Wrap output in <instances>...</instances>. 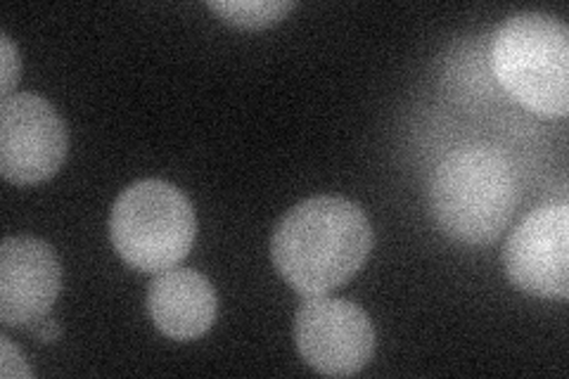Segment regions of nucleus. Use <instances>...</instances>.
<instances>
[{
  "label": "nucleus",
  "instance_id": "nucleus-1",
  "mask_svg": "<svg viewBox=\"0 0 569 379\" xmlns=\"http://www.w3.org/2000/svg\"><path fill=\"white\" fill-rule=\"evenodd\" d=\"M372 226L366 211L335 195L299 202L278 221L271 259L278 276L301 297H320L347 285L366 266Z\"/></svg>",
  "mask_w": 569,
  "mask_h": 379
},
{
  "label": "nucleus",
  "instance_id": "nucleus-2",
  "mask_svg": "<svg viewBox=\"0 0 569 379\" xmlns=\"http://www.w3.org/2000/svg\"><path fill=\"white\" fill-rule=\"evenodd\" d=\"M520 202V183L510 159L487 142L453 150L430 186V211L453 242L487 247L501 238Z\"/></svg>",
  "mask_w": 569,
  "mask_h": 379
},
{
  "label": "nucleus",
  "instance_id": "nucleus-3",
  "mask_svg": "<svg viewBox=\"0 0 569 379\" xmlns=\"http://www.w3.org/2000/svg\"><path fill=\"white\" fill-rule=\"evenodd\" d=\"M493 77L527 112L569 114V29L546 12L512 14L491 43Z\"/></svg>",
  "mask_w": 569,
  "mask_h": 379
},
{
  "label": "nucleus",
  "instance_id": "nucleus-4",
  "mask_svg": "<svg viewBox=\"0 0 569 379\" xmlns=\"http://www.w3.org/2000/svg\"><path fill=\"white\" fill-rule=\"evenodd\" d=\"M198 219L188 197L167 180H138L110 211V240L121 261L140 273H164L194 245Z\"/></svg>",
  "mask_w": 569,
  "mask_h": 379
},
{
  "label": "nucleus",
  "instance_id": "nucleus-5",
  "mask_svg": "<svg viewBox=\"0 0 569 379\" xmlns=\"http://www.w3.org/2000/svg\"><path fill=\"white\" fill-rule=\"evenodd\" d=\"M69 150L64 119L46 98L12 93L0 102V173L12 186L56 176Z\"/></svg>",
  "mask_w": 569,
  "mask_h": 379
},
{
  "label": "nucleus",
  "instance_id": "nucleus-6",
  "mask_svg": "<svg viewBox=\"0 0 569 379\" xmlns=\"http://www.w3.org/2000/svg\"><path fill=\"white\" fill-rule=\"evenodd\" d=\"M295 345L309 368L328 377L361 372L376 353V328L347 299L307 297L295 316Z\"/></svg>",
  "mask_w": 569,
  "mask_h": 379
},
{
  "label": "nucleus",
  "instance_id": "nucleus-7",
  "mask_svg": "<svg viewBox=\"0 0 569 379\" xmlns=\"http://www.w3.org/2000/svg\"><path fill=\"white\" fill-rule=\"evenodd\" d=\"M508 280L539 299L569 297V205H546L525 216L503 249Z\"/></svg>",
  "mask_w": 569,
  "mask_h": 379
},
{
  "label": "nucleus",
  "instance_id": "nucleus-8",
  "mask_svg": "<svg viewBox=\"0 0 569 379\" xmlns=\"http://www.w3.org/2000/svg\"><path fill=\"white\" fill-rule=\"evenodd\" d=\"M62 266L39 238H6L0 247V322L36 328L58 301Z\"/></svg>",
  "mask_w": 569,
  "mask_h": 379
},
{
  "label": "nucleus",
  "instance_id": "nucleus-9",
  "mask_svg": "<svg viewBox=\"0 0 569 379\" xmlns=\"http://www.w3.org/2000/svg\"><path fill=\"white\" fill-rule=\"evenodd\" d=\"M217 313V290L198 270H164L148 290V316L154 328L169 339L192 341L207 335Z\"/></svg>",
  "mask_w": 569,
  "mask_h": 379
},
{
  "label": "nucleus",
  "instance_id": "nucleus-10",
  "mask_svg": "<svg viewBox=\"0 0 569 379\" xmlns=\"http://www.w3.org/2000/svg\"><path fill=\"white\" fill-rule=\"evenodd\" d=\"M295 6V0H219V3H207V8L217 12L226 24L238 29L273 27L284 20Z\"/></svg>",
  "mask_w": 569,
  "mask_h": 379
},
{
  "label": "nucleus",
  "instance_id": "nucleus-11",
  "mask_svg": "<svg viewBox=\"0 0 569 379\" xmlns=\"http://www.w3.org/2000/svg\"><path fill=\"white\" fill-rule=\"evenodd\" d=\"M0 67H3V71H0L3 74L0 77V93H3V98H10L14 83L20 81L22 62L8 33H0Z\"/></svg>",
  "mask_w": 569,
  "mask_h": 379
},
{
  "label": "nucleus",
  "instance_id": "nucleus-12",
  "mask_svg": "<svg viewBox=\"0 0 569 379\" xmlns=\"http://www.w3.org/2000/svg\"><path fill=\"white\" fill-rule=\"evenodd\" d=\"M0 372H3L6 379L31 377V370L27 366L24 356L20 353V349H17L6 335L0 337Z\"/></svg>",
  "mask_w": 569,
  "mask_h": 379
},
{
  "label": "nucleus",
  "instance_id": "nucleus-13",
  "mask_svg": "<svg viewBox=\"0 0 569 379\" xmlns=\"http://www.w3.org/2000/svg\"><path fill=\"white\" fill-rule=\"evenodd\" d=\"M33 332H36V337L43 339V341H56L60 337V325H58V320L43 318L39 325H36Z\"/></svg>",
  "mask_w": 569,
  "mask_h": 379
}]
</instances>
